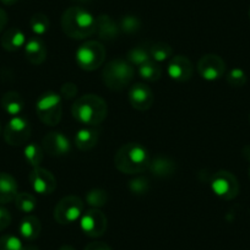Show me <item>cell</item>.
Instances as JSON below:
<instances>
[{"instance_id":"cell-1","label":"cell","mask_w":250,"mask_h":250,"mask_svg":"<svg viewBox=\"0 0 250 250\" xmlns=\"http://www.w3.org/2000/svg\"><path fill=\"white\" fill-rule=\"evenodd\" d=\"M62 28L71 40H85L96 33V18L81 6H71L62 14Z\"/></svg>"},{"instance_id":"cell-2","label":"cell","mask_w":250,"mask_h":250,"mask_svg":"<svg viewBox=\"0 0 250 250\" xmlns=\"http://www.w3.org/2000/svg\"><path fill=\"white\" fill-rule=\"evenodd\" d=\"M150 153L143 145L129 143L119 147L114 156V166L124 174H140L148 169Z\"/></svg>"},{"instance_id":"cell-3","label":"cell","mask_w":250,"mask_h":250,"mask_svg":"<svg viewBox=\"0 0 250 250\" xmlns=\"http://www.w3.org/2000/svg\"><path fill=\"white\" fill-rule=\"evenodd\" d=\"M108 113L107 102L97 95H85L79 97L71 107V114L80 124L87 126L100 125Z\"/></svg>"},{"instance_id":"cell-4","label":"cell","mask_w":250,"mask_h":250,"mask_svg":"<svg viewBox=\"0 0 250 250\" xmlns=\"http://www.w3.org/2000/svg\"><path fill=\"white\" fill-rule=\"evenodd\" d=\"M134 78V68L126 59L117 58L107 62L102 71V80L109 90L122 91L130 85Z\"/></svg>"},{"instance_id":"cell-5","label":"cell","mask_w":250,"mask_h":250,"mask_svg":"<svg viewBox=\"0 0 250 250\" xmlns=\"http://www.w3.org/2000/svg\"><path fill=\"white\" fill-rule=\"evenodd\" d=\"M36 112L43 124L48 126H55L59 124L62 115V102L60 95L52 91L41 95L36 102Z\"/></svg>"},{"instance_id":"cell-6","label":"cell","mask_w":250,"mask_h":250,"mask_svg":"<svg viewBox=\"0 0 250 250\" xmlns=\"http://www.w3.org/2000/svg\"><path fill=\"white\" fill-rule=\"evenodd\" d=\"M76 64L85 71L100 68L105 60V48L98 41H87L78 48L75 53Z\"/></svg>"},{"instance_id":"cell-7","label":"cell","mask_w":250,"mask_h":250,"mask_svg":"<svg viewBox=\"0 0 250 250\" xmlns=\"http://www.w3.org/2000/svg\"><path fill=\"white\" fill-rule=\"evenodd\" d=\"M85 204L79 196H64L54 208V220L59 225H71L80 220L83 213Z\"/></svg>"},{"instance_id":"cell-8","label":"cell","mask_w":250,"mask_h":250,"mask_svg":"<svg viewBox=\"0 0 250 250\" xmlns=\"http://www.w3.org/2000/svg\"><path fill=\"white\" fill-rule=\"evenodd\" d=\"M31 124L22 115L11 117V119L6 123L4 128L3 135L4 140L10 146H22L25 145L31 138Z\"/></svg>"},{"instance_id":"cell-9","label":"cell","mask_w":250,"mask_h":250,"mask_svg":"<svg viewBox=\"0 0 250 250\" xmlns=\"http://www.w3.org/2000/svg\"><path fill=\"white\" fill-rule=\"evenodd\" d=\"M211 190L222 200H233L239 194V182L233 173L220 170L211 179Z\"/></svg>"},{"instance_id":"cell-10","label":"cell","mask_w":250,"mask_h":250,"mask_svg":"<svg viewBox=\"0 0 250 250\" xmlns=\"http://www.w3.org/2000/svg\"><path fill=\"white\" fill-rule=\"evenodd\" d=\"M107 217L100 208H90L80 218L81 230L90 238L102 237L107 230Z\"/></svg>"},{"instance_id":"cell-11","label":"cell","mask_w":250,"mask_h":250,"mask_svg":"<svg viewBox=\"0 0 250 250\" xmlns=\"http://www.w3.org/2000/svg\"><path fill=\"white\" fill-rule=\"evenodd\" d=\"M199 75L208 81H215L226 73V62L217 54H206L198 62Z\"/></svg>"},{"instance_id":"cell-12","label":"cell","mask_w":250,"mask_h":250,"mask_svg":"<svg viewBox=\"0 0 250 250\" xmlns=\"http://www.w3.org/2000/svg\"><path fill=\"white\" fill-rule=\"evenodd\" d=\"M28 180L33 191L40 195H50L57 189V180L52 172L42 167H36L31 170Z\"/></svg>"},{"instance_id":"cell-13","label":"cell","mask_w":250,"mask_h":250,"mask_svg":"<svg viewBox=\"0 0 250 250\" xmlns=\"http://www.w3.org/2000/svg\"><path fill=\"white\" fill-rule=\"evenodd\" d=\"M42 148L52 157H62L70 153L71 144L62 133L52 131L43 138Z\"/></svg>"},{"instance_id":"cell-14","label":"cell","mask_w":250,"mask_h":250,"mask_svg":"<svg viewBox=\"0 0 250 250\" xmlns=\"http://www.w3.org/2000/svg\"><path fill=\"white\" fill-rule=\"evenodd\" d=\"M193 64L184 55H173L167 66V73L172 80L178 83H187L193 76Z\"/></svg>"},{"instance_id":"cell-15","label":"cell","mask_w":250,"mask_h":250,"mask_svg":"<svg viewBox=\"0 0 250 250\" xmlns=\"http://www.w3.org/2000/svg\"><path fill=\"white\" fill-rule=\"evenodd\" d=\"M153 101V92L148 86L145 83H135L131 86L130 91H129V102H130L131 107L135 108L136 110H147L152 107Z\"/></svg>"},{"instance_id":"cell-16","label":"cell","mask_w":250,"mask_h":250,"mask_svg":"<svg viewBox=\"0 0 250 250\" xmlns=\"http://www.w3.org/2000/svg\"><path fill=\"white\" fill-rule=\"evenodd\" d=\"M96 32L102 41L112 42L119 37V25L109 15H98L96 18Z\"/></svg>"},{"instance_id":"cell-17","label":"cell","mask_w":250,"mask_h":250,"mask_svg":"<svg viewBox=\"0 0 250 250\" xmlns=\"http://www.w3.org/2000/svg\"><path fill=\"white\" fill-rule=\"evenodd\" d=\"M23 48L26 59L33 65H41L47 59V47L40 37H31Z\"/></svg>"},{"instance_id":"cell-18","label":"cell","mask_w":250,"mask_h":250,"mask_svg":"<svg viewBox=\"0 0 250 250\" xmlns=\"http://www.w3.org/2000/svg\"><path fill=\"white\" fill-rule=\"evenodd\" d=\"M18 182L11 174L0 172V205L15 200L18 195Z\"/></svg>"},{"instance_id":"cell-19","label":"cell","mask_w":250,"mask_h":250,"mask_svg":"<svg viewBox=\"0 0 250 250\" xmlns=\"http://www.w3.org/2000/svg\"><path fill=\"white\" fill-rule=\"evenodd\" d=\"M100 133L95 126H85L76 131L75 145L80 151H90L97 145Z\"/></svg>"},{"instance_id":"cell-20","label":"cell","mask_w":250,"mask_h":250,"mask_svg":"<svg viewBox=\"0 0 250 250\" xmlns=\"http://www.w3.org/2000/svg\"><path fill=\"white\" fill-rule=\"evenodd\" d=\"M26 36L20 28L13 27L6 30L3 33V37L0 40L1 43V47L4 48L8 52H16V50L21 49L22 47H25L26 44Z\"/></svg>"},{"instance_id":"cell-21","label":"cell","mask_w":250,"mask_h":250,"mask_svg":"<svg viewBox=\"0 0 250 250\" xmlns=\"http://www.w3.org/2000/svg\"><path fill=\"white\" fill-rule=\"evenodd\" d=\"M41 230H42V223L40 218L33 215H27L23 217L19 225V233L27 242L37 239L41 234Z\"/></svg>"},{"instance_id":"cell-22","label":"cell","mask_w":250,"mask_h":250,"mask_svg":"<svg viewBox=\"0 0 250 250\" xmlns=\"http://www.w3.org/2000/svg\"><path fill=\"white\" fill-rule=\"evenodd\" d=\"M0 104H1V108L5 110V113H8L11 117H16V115H20L22 113L23 108H25V101L19 92L9 91L1 96Z\"/></svg>"},{"instance_id":"cell-23","label":"cell","mask_w":250,"mask_h":250,"mask_svg":"<svg viewBox=\"0 0 250 250\" xmlns=\"http://www.w3.org/2000/svg\"><path fill=\"white\" fill-rule=\"evenodd\" d=\"M148 169L156 177L167 178L175 172V163L172 158L167 157V156L158 155L150 161Z\"/></svg>"},{"instance_id":"cell-24","label":"cell","mask_w":250,"mask_h":250,"mask_svg":"<svg viewBox=\"0 0 250 250\" xmlns=\"http://www.w3.org/2000/svg\"><path fill=\"white\" fill-rule=\"evenodd\" d=\"M138 71L140 78L148 81V83H155V81L160 80L161 76H162V68L158 62H153L152 59L139 66Z\"/></svg>"},{"instance_id":"cell-25","label":"cell","mask_w":250,"mask_h":250,"mask_svg":"<svg viewBox=\"0 0 250 250\" xmlns=\"http://www.w3.org/2000/svg\"><path fill=\"white\" fill-rule=\"evenodd\" d=\"M126 60L130 62L133 66H141L143 64L151 60L150 48H146L145 45H138V47L131 48L126 55Z\"/></svg>"},{"instance_id":"cell-26","label":"cell","mask_w":250,"mask_h":250,"mask_svg":"<svg viewBox=\"0 0 250 250\" xmlns=\"http://www.w3.org/2000/svg\"><path fill=\"white\" fill-rule=\"evenodd\" d=\"M23 155H25L26 161L31 167H41L43 157H44V151L37 144H28L23 148Z\"/></svg>"},{"instance_id":"cell-27","label":"cell","mask_w":250,"mask_h":250,"mask_svg":"<svg viewBox=\"0 0 250 250\" xmlns=\"http://www.w3.org/2000/svg\"><path fill=\"white\" fill-rule=\"evenodd\" d=\"M151 59L156 62H163L166 60H169L173 57V48L169 44L163 42L155 43L150 47Z\"/></svg>"},{"instance_id":"cell-28","label":"cell","mask_w":250,"mask_h":250,"mask_svg":"<svg viewBox=\"0 0 250 250\" xmlns=\"http://www.w3.org/2000/svg\"><path fill=\"white\" fill-rule=\"evenodd\" d=\"M15 206L22 213H32L37 208V200L32 194L19 193L15 198Z\"/></svg>"},{"instance_id":"cell-29","label":"cell","mask_w":250,"mask_h":250,"mask_svg":"<svg viewBox=\"0 0 250 250\" xmlns=\"http://www.w3.org/2000/svg\"><path fill=\"white\" fill-rule=\"evenodd\" d=\"M50 26V21L48 19L47 15L42 13H36L35 15H32L30 20V27L32 30V32L36 36L41 37V36H44L48 32Z\"/></svg>"},{"instance_id":"cell-30","label":"cell","mask_w":250,"mask_h":250,"mask_svg":"<svg viewBox=\"0 0 250 250\" xmlns=\"http://www.w3.org/2000/svg\"><path fill=\"white\" fill-rule=\"evenodd\" d=\"M119 28L122 32L128 33V35H134L139 32L141 28V21L138 16L134 15H124L119 20Z\"/></svg>"},{"instance_id":"cell-31","label":"cell","mask_w":250,"mask_h":250,"mask_svg":"<svg viewBox=\"0 0 250 250\" xmlns=\"http://www.w3.org/2000/svg\"><path fill=\"white\" fill-rule=\"evenodd\" d=\"M86 203L92 208H103L108 203V193L102 189H92L86 195Z\"/></svg>"},{"instance_id":"cell-32","label":"cell","mask_w":250,"mask_h":250,"mask_svg":"<svg viewBox=\"0 0 250 250\" xmlns=\"http://www.w3.org/2000/svg\"><path fill=\"white\" fill-rule=\"evenodd\" d=\"M226 80H227L228 85L232 86V87H243L247 83L248 76L244 70L239 68H234L227 74Z\"/></svg>"},{"instance_id":"cell-33","label":"cell","mask_w":250,"mask_h":250,"mask_svg":"<svg viewBox=\"0 0 250 250\" xmlns=\"http://www.w3.org/2000/svg\"><path fill=\"white\" fill-rule=\"evenodd\" d=\"M25 245L21 239L14 234H5L0 237V250H23Z\"/></svg>"},{"instance_id":"cell-34","label":"cell","mask_w":250,"mask_h":250,"mask_svg":"<svg viewBox=\"0 0 250 250\" xmlns=\"http://www.w3.org/2000/svg\"><path fill=\"white\" fill-rule=\"evenodd\" d=\"M129 189L134 195H145L148 193L150 183H148L147 178L136 177L129 182Z\"/></svg>"},{"instance_id":"cell-35","label":"cell","mask_w":250,"mask_h":250,"mask_svg":"<svg viewBox=\"0 0 250 250\" xmlns=\"http://www.w3.org/2000/svg\"><path fill=\"white\" fill-rule=\"evenodd\" d=\"M78 95V87H76L75 83H66L62 86L60 88V97H64L66 100H70L74 98Z\"/></svg>"},{"instance_id":"cell-36","label":"cell","mask_w":250,"mask_h":250,"mask_svg":"<svg viewBox=\"0 0 250 250\" xmlns=\"http://www.w3.org/2000/svg\"><path fill=\"white\" fill-rule=\"evenodd\" d=\"M11 223V215L5 208L0 206V232H3L4 229L10 226Z\"/></svg>"},{"instance_id":"cell-37","label":"cell","mask_w":250,"mask_h":250,"mask_svg":"<svg viewBox=\"0 0 250 250\" xmlns=\"http://www.w3.org/2000/svg\"><path fill=\"white\" fill-rule=\"evenodd\" d=\"M83 250H112V248H110L107 243L96 240V242L88 243Z\"/></svg>"},{"instance_id":"cell-38","label":"cell","mask_w":250,"mask_h":250,"mask_svg":"<svg viewBox=\"0 0 250 250\" xmlns=\"http://www.w3.org/2000/svg\"><path fill=\"white\" fill-rule=\"evenodd\" d=\"M8 21H9L8 14H6V11L4 10V9L0 8V33L5 30L6 25H8Z\"/></svg>"},{"instance_id":"cell-39","label":"cell","mask_w":250,"mask_h":250,"mask_svg":"<svg viewBox=\"0 0 250 250\" xmlns=\"http://www.w3.org/2000/svg\"><path fill=\"white\" fill-rule=\"evenodd\" d=\"M243 153H244L245 158H247L248 161H249V168H248V174H249V178H250V146H245L244 150H243Z\"/></svg>"},{"instance_id":"cell-40","label":"cell","mask_w":250,"mask_h":250,"mask_svg":"<svg viewBox=\"0 0 250 250\" xmlns=\"http://www.w3.org/2000/svg\"><path fill=\"white\" fill-rule=\"evenodd\" d=\"M58 250H76L75 248L73 247V245H69V244H64V245H62V247L59 248V249Z\"/></svg>"},{"instance_id":"cell-41","label":"cell","mask_w":250,"mask_h":250,"mask_svg":"<svg viewBox=\"0 0 250 250\" xmlns=\"http://www.w3.org/2000/svg\"><path fill=\"white\" fill-rule=\"evenodd\" d=\"M0 1L5 5H14L15 3H18V0H0Z\"/></svg>"},{"instance_id":"cell-42","label":"cell","mask_w":250,"mask_h":250,"mask_svg":"<svg viewBox=\"0 0 250 250\" xmlns=\"http://www.w3.org/2000/svg\"><path fill=\"white\" fill-rule=\"evenodd\" d=\"M23 250H38V249L36 247H33V245H27V247L23 248Z\"/></svg>"},{"instance_id":"cell-43","label":"cell","mask_w":250,"mask_h":250,"mask_svg":"<svg viewBox=\"0 0 250 250\" xmlns=\"http://www.w3.org/2000/svg\"><path fill=\"white\" fill-rule=\"evenodd\" d=\"M78 1H81V3H90L92 0H78Z\"/></svg>"},{"instance_id":"cell-44","label":"cell","mask_w":250,"mask_h":250,"mask_svg":"<svg viewBox=\"0 0 250 250\" xmlns=\"http://www.w3.org/2000/svg\"><path fill=\"white\" fill-rule=\"evenodd\" d=\"M0 135H1V124H0Z\"/></svg>"},{"instance_id":"cell-45","label":"cell","mask_w":250,"mask_h":250,"mask_svg":"<svg viewBox=\"0 0 250 250\" xmlns=\"http://www.w3.org/2000/svg\"><path fill=\"white\" fill-rule=\"evenodd\" d=\"M249 19H250V8H249Z\"/></svg>"},{"instance_id":"cell-46","label":"cell","mask_w":250,"mask_h":250,"mask_svg":"<svg viewBox=\"0 0 250 250\" xmlns=\"http://www.w3.org/2000/svg\"><path fill=\"white\" fill-rule=\"evenodd\" d=\"M249 123H250V115H249Z\"/></svg>"}]
</instances>
